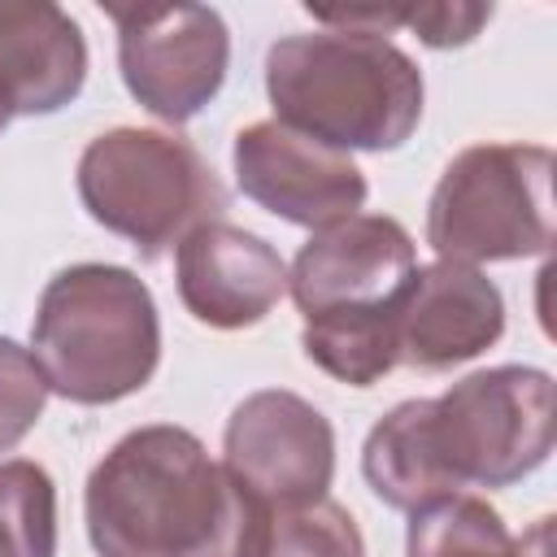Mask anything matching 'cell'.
<instances>
[{
	"mask_svg": "<svg viewBox=\"0 0 557 557\" xmlns=\"http://www.w3.org/2000/svg\"><path fill=\"white\" fill-rule=\"evenodd\" d=\"M553 379L535 366L466 374L435 400L396 405L361 448L366 483L392 509H422L466 487H509L553 453Z\"/></svg>",
	"mask_w": 557,
	"mask_h": 557,
	"instance_id": "6da1fadb",
	"label": "cell"
},
{
	"mask_svg": "<svg viewBox=\"0 0 557 557\" xmlns=\"http://www.w3.org/2000/svg\"><path fill=\"white\" fill-rule=\"evenodd\" d=\"M83 509L100 557H265L270 509L170 422L122 435Z\"/></svg>",
	"mask_w": 557,
	"mask_h": 557,
	"instance_id": "7a4b0ae2",
	"label": "cell"
},
{
	"mask_svg": "<svg viewBox=\"0 0 557 557\" xmlns=\"http://www.w3.org/2000/svg\"><path fill=\"white\" fill-rule=\"evenodd\" d=\"M274 122L313 135L339 152L400 148L422 117L418 65L370 30L287 35L265 57Z\"/></svg>",
	"mask_w": 557,
	"mask_h": 557,
	"instance_id": "3957f363",
	"label": "cell"
},
{
	"mask_svg": "<svg viewBox=\"0 0 557 557\" xmlns=\"http://www.w3.org/2000/svg\"><path fill=\"white\" fill-rule=\"evenodd\" d=\"M30 344L48 392L113 405L139 392L161 361L152 292L122 265H70L44 287Z\"/></svg>",
	"mask_w": 557,
	"mask_h": 557,
	"instance_id": "277c9868",
	"label": "cell"
},
{
	"mask_svg": "<svg viewBox=\"0 0 557 557\" xmlns=\"http://www.w3.org/2000/svg\"><path fill=\"white\" fill-rule=\"evenodd\" d=\"M78 196L104 231L131 239L144 257H161L226 209L218 174L187 139L139 126H117L87 144Z\"/></svg>",
	"mask_w": 557,
	"mask_h": 557,
	"instance_id": "5b68a950",
	"label": "cell"
},
{
	"mask_svg": "<svg viewBox=\"0 0 557 557\" xmlns=\"http://www.w3.org/2000/svg\"><path fill=\"white\" fill-rule=\"evenodd\" d=\"M426 244L440 261H513L553 244V152L540 144H474L431 191Z\"/></svg>",
	"mask_w": 557,
	"mask_h": 557,
	"instance_id": "8992f818",
	"label": "cell"
},
{
	"mask_svg": "<svg viewBox=\"0 0 557 557\" xmlns=\"http://www.w3.org/2000/svg\"><path fill=\"white\" fill-rule=\"evenodd\" d=\"M117 65L131 96L161 122L196 117L222 87L231 61L226 22L205 4H109Z\"/></svg>",
	"mask_w": 557,
	"mask_h": 557,
	"instance_id": "52a82bcc",
	"label": "cell"
},
{
	"mask_svg": "<svg viewBox=\"0 0 557 557\" xmlns=\"http://www.w3.org/2000/svg\"><path fill=\"white\" fill-rule=\"evenodd\" d=\"M226 470L265 505L292 509L322 500L335 474V431L296 392H252L235 405L222 435Z\"/></svg>",
	"mask_w": 557,
	"mask_h": 557,
	"instance_id": "ba28073f",
	"label": "cell"
},
{
	"mask_svg": "<svg viewBox=\"0 0 557 557\" xmlns=\"http://www.w3.org/2000/svg\"><path fill=\"white\" fill-rule=\"evenodd\" d=\"M413 270V239L396 218L352 213L313 231L292 261L287 287L305 318L361 313L396 305Z\"/></svg>",
	"mask_w": 557,
	"mask_h": 557,
	"instance_id": "9c48e42d",
	"label": "cell"
},
{
	"mask_svg": "<svg viewBox=\"0 0 557 557\" xmlns=\"http://www.w3.org/2000/svg\"><path fill=\"white\" fill-rule=\"evenodd\" d=\"M235 178L248 200L313 231L352 218L366 200V178L348 152L283 122H252L235 135Z\"/></svg>",
	"mask_w": 557,
	"mask_h": 557,
	"instance_id": "30bf717a",
	"label": "cell"
},
{
	"mask_svg": "<svg viewBox=\"0 0 557 557\" xmlns=\"http://www.w3.org/2000/svg\"><path fill=\"white\" fill-rule=\"evenodd\" d=\"M505 331V300L487 274L457 261H435L413 270L396 300V366L448 370Z\"/></svg>",
	"mask_w": 557,
	"mask_h": 557,
	"instance_id": "8fae6325",
	"label": "cell"
},
{
	"mask_svg": "<svg viewBox=\"0 0 557 557\" xmlns=\"http://www.w3.org/2000/svg\"><path fill=\"white\" fill-rule=\"evenodd\" d=\"M178 296L187 313L218 331L261 322L287 292L283 257L252 231L205 222L178 244Z\"/></svg>",
	"mask_w": 557,
	"mask_h": 557,
	"instance_id": "7c38bea8",
	"label": "cell"
},
{
	"mask_svg": "<svg viewBox=\"0 0 557 557\" xmlns=\"http://www.w3.org/2000/svg\"><path fill=\"white\" fill-rule=\"evenodd\" d=\"M0 70L17 113H57L87 78L78 22L48 0H0Z\"/></svg>",
	"mask_w": 557,
	"mask_h": 557,
	"instance_id": "4fadbf2b",
	"label": "cell"
},
{
	"mask_svg": "<svg viewBox=\"0 0 557 557\" xmlns=\"http://www.w3.org/2000/svg\"><path fill=\"white\" fill-rule=\"evenodd\" d=\"M305 357L348 387H370L396 366V305L361 313H318L300 331Z\"/></svg>",
	"mask_w": 557,
	"mask_h": 557,
	"instance_id": "5bb4252c",
	"label": "cell"
},
{
	"mask_svg": "<svg viewBox=\"0 0 557 557\" xmlns=\"http://www.w3.org/2000/svg\"><path fill=\"white\" fill-rule=\"evenodd\" d=\"M409 557H518V540L487 500L457 492L409 513Z\"/></svg>",
	"mask_w": 557,
	"mask_h": 557,
	"instance_id": "9a60e30c",
	"label": "cell"
},
{
	"mask_svg": "<svg viewBox=\"0 0 557 557\" xmlns=\"http://www.w3.org/2000/svg\"><path fill=\"white\" fill-rule=\"evenodd\" d=\"M57 553V487L35 461H0V557Z\"/></svg>",
	"mask_w": 557,
	"mask_h": 557,
	"instance_id": "2e32d148",
	"label": "cell"
},
{
	"mask_svg": "<svg viewBox=\"0 0 557 557\" xmlns=\"http://www.w3.org/2000/svg\"><path fill=\"white\" fill-rule=\"evenodd\" d=\"M265 557H366V540L352 513L322 496L309 505L270 509Z\"/></svg>",
	"mask_w": 557,
	"mask_h": 557,
	"instance_id": "e0dca14e",
	"label": "cell"
},
{
	"mask_svg": "<svg viewBox=\"0 0 557 557\" xmlns=\"http://www.w3.org/2000/svg\"><path fill=\"white\" fill-rule=\"evenodd\" d=\"M48 400V379L30 348L0 335V453L26 440Z\"/></svg>",
	"mask_w": 557,
	"mask_h": 557,
	"instance_id": "ac0fdd59",
	"label": "cell"
},
{
	"mask_svg": "<svg viewBox=\"0 0 557 557\" xmlns=\"http://www.w3.org/2000/svg\"><path fill=\"white\" fill-rule=\"evenodd\" d=\"M492 17V4H392V26L418 30L431 48H461Z\"/></svg>",
	"mask_w": 557,
	"mask_h": 557,
	"instance_id": "d6986e66",
	"label": "cell"
},
{
	"mask_svg": "<svg viewBox=\"0 0 557 557\" xmlns=\"http://www.w3.org/2000/svg\"><path fill=\"white\" fill-rule=\"evenodd\" d=\"M548 522H553V518H540V522L518 540V557H548V531H553Z\"/></svg>",
	"mask_w": 557,
	"mask_h": 557,
	"instance_id": "ffe728a7",
	"label": "cell"
},
{
	"mask_svg": "<svg viewBox=\"0 0 557 557\" xmlns=\"http://www.w3.org/2000/svg\"><path fill=\"white\" fill-rule=\"evenodd\" d=\"M9 117H17V100H13V87H9V78L0 70V131L9 126Z\"/></svg>",
	"mask_w": 557,
	"mask_h": 557,
	"instance_id": "44dd1931",
	"label": "cell"
}]
</instances>
